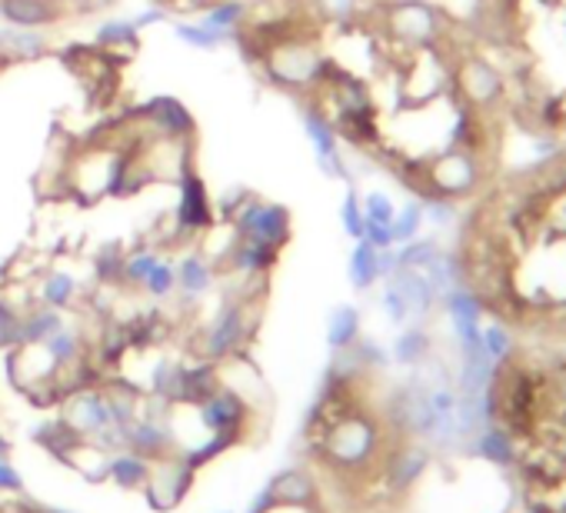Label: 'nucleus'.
I'll return each mask as SVG.
<instances>
[{
	"label": "nucleus",
	"instance_id": "7ed1b4c3",
	"mask_svg": "<svg viewBox=\"0 0 566 513\" xmlns=\"http://www.w3.org/2000/svg\"><path fill=\"white\" fill-rule=\"evenodd\" d=\"M297 463L334 513H410L423 480V437L407 394L370 347L344 350L307 410Z\"/></svg>",
	"mask_w": 566,
	"mask_h": 513
},
{
	"label": "nucleus",
	"instance_id": "1a4fd4ad",
	"mask_svg": "<svg viewBox=\"0 0 566 513\" xmlns=\"http://www.w3.org/2000/svg\"><path fill=\"white\" fill-rule=\"evenodd\" d=\"M0 14L14 28L34 31V28L57 24L64 18V4L61 0H0Z\"/></svg>",
	"mask_w": 566,
	"mask_h": 513
},
{
	"label": "nucleus",
	"instance_id": "423d86ee",
	"mask_svg": "<svg viewBox=\"0 0 566 513\" xmlns=\"http://www.w3.org/2000/svg\"><path fill=\"white\" fill-rule=\"evenodd\" d=\"M250 513H334V506L311 480V473L301 463H294L263 490Z\"/></svg>",
	"mask_w": 566,
	"mask_h": 513
},
{
	"label": "nucleus",
	"instance_id": "6e6552de",
	"mask_svg": "<svg viewBox=\"0 0 566 513\" xmlns=\"http://www.w3.org/2000/svg\"><path fill=\"white\" fill-rule=\"evenodd\" d=\"M213 220V207L207 200L203 180L193 170L180 177V203H177V233H200Z\"/></svg>",
	"mask_w": 566,
	"mask_h": 513
},
{
	"label": "nucleus",
	"instance_id": "9d476101",
	"mask_svg": "<svg viewBox=\"0 0 566 513\" xmlns=\"http://www.w3.org/2000/svg\"><path fill=\"white\" fill-rule=\"evenodd\" d=\"M150 127H157L164 137H177V140H187L193 134V121L187 114V107L174 97H154L144 111H137Z\"/></svg>",
	"mask_w": 566,
	"mask_h": 513
},
{
	"label": "nucleus",
	"instance_id": "ddd939ff",
	"mask_svg": "<svg viewBox=\"0 0 566 513\" xmlns=\"http://www.w3.org/2000/svg\"><path fill=\"white\" fill-rule=\"evenodd\" d=\"M344 223H347V230H350L354 237H360V233H364V220H360V210H357V197H354V193L347 197V210H344Z\"/></svg>",
	"mask_w": 566,
	"mask_h": 513
},
{
	"label": "nucleus",
	"instance_id": "f257e3e1",
	"mask_svg": "<svg viewBox=\"0 0 566 513\" xmlns=\"http://www.w3.org/2000/svg\"><path fill=\"white\" fill-rule=\"evenodd\" d=\"M331 28L314 111L410 197L463 210L520 140L503 84L447 0H364Z\"/></svg>",
	"mask_w": 566,
	"mask_h": 513
},
{
	"label": "nucleus",
	"instance_id": "f03ea898",
	"mask_svg": "<svg viewBox=\"0 0 566 513\" xmlns=\"http://www.w3.org/2000/svg\"><path fill=\"white\" fill-rule=\"evenodd\" d=\"M457 213L467 304L503 337H566V144L510 160Z\"/></svg>",
	"mask_w": 566,
	"mask_h": 513
},
{
	"label": "nucleus",
	"instance_id": "20e7f679",
	"mask_svg": "<svg viewBox=\"0 0 566 513\" xmlns=\"http://www.w3.org/2000/svg\"><path fill=\"white\" fill-rule=\"evenodd\" d=\"M486 420L526 513H566V337H506Z\"/></svg>",
	"mask_w": 566,
	"mask_h": 513
},
{
	"label": "nucleus",
	"instance_id": "4468645a",
	"mask_svg": "<svg viewBox=\"0 0 566 513\" xmlns=\"http://www.w3.org/2000/svg\"><path fill=\"white\" fill-rule=\"evenodd\" d=\"M367 203H370V220H390V207H387V200H384V197H377V193H374Z\"/></svg>",
	"mask_w": 566,
	"mask_h": 513
},
{
	"label": "nucleus",
	"instance_id": "0eeeda50",
	"mask_svg": "<svg viewBox=\"0 0 566 513\" xmlns=\"http://www.w3.org/2000/svg\"><path fill=\"white\" fill-rule=\"evenodd\" d=\"M237 233L280 250V243L291 240V213L276 203H243L237 210Z\"/></svg>",
	"mask_w": 566,
	"mask_h": 513
},
{
	"label": "nucleus",
	"instance_id": "f8f14e48",
	"mask_svg": "<svg viewBox=\"0 0 566 513\" xmlns=\"http://www.w3.org/2000/svg\"><path fill=\"white\" fill-rule=\"evenodd\" d=\"M134 41H137V28H134V21H114V24H107V28H101V44H107V48H134Z\"/></svg>",
	"mask_w": 566,
	"mask_h": 513
},
{
	"label": "nucleus",
	"instance_id": "9b49d317",
	"mask_svg": "<svg viewBox=\"0 0 566 513\" xmlns=\"http://www.w3.org/2000/svg\"><path fill=\"white\" fill-rule=\"evenodd\" d=\"M0 513H61L57 506L38 500L28 490L18 486H0Z\"/></svg>",
	"mask_w": 566,
	"mask_h": 513
},
{
	"label": "nucleus",
	"instance_id": "39448f33",
	"mask_svg": "<svg viewBox=\"0 0 566 513\" xmlns=\"http://www.w3.org/2000/svg\"><path fill=\"white\" fill-rule=\"evenodd\" d=\"M463 14L503 84L516 137L566 144V0H470Z\"/></svg>",
	"mask_w": 566,
	"mask_h": 513
}]
</instances>
